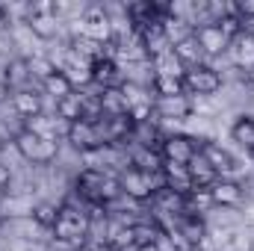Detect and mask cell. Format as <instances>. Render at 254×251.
Instances as JSON below:
<instances>
[{"mask_svg": "<svg viewBox=\"0 0 254 251\" xmlns=\"http://www.w3.org/2000/svg\"><path fill=\"white\" fill-rule=\"evenodd\" d=\"M54 240L63 243V246H83L86 237H89V213L80 210L77 204H60V213H57V222L51 228Z\"/></svg>", "mask_w": 254, "mask_h": 251, "instance_id": "1", "label": "cell"}, {"mask_svg": "<svg viewBox=\"0 0 254 251\" xmlns=\"http://www.w3.org/2000/svg\"><path fill=\"white\" fill-rule=\"evenodd\" d=\"M15 151L30 163V166H51L57 157H60V139H51V136H39L27 127H21L12 139Z\"/></svg>", "mask_w": 254, "mask_h": 251, "instance_id": "2", "label": "cell"}, {"mask_svg": "<svg viewBox=\"0 0 254 251\" xmlns=\"http://www.w3.org/2000/svg\"><path fill=\"white\" fill-rule=\"evenodd\" d=\"M119 189L130 201H154V195L163 189V178L151 175V172H142L136 166H127L119 175Z\"/></svg>", "mask_w": 254, "mask_h": 251, "instance_id": "3", "label": "cell"}, {"mask_svg": "<svg viewBox=\"0 0 254 251\" xmlns=\"http://www.w3.org/2000/svg\"><path fill=\"white\" fill-rule=\"evenodd\" d=\"M65 142L80 151V154H92V151H101L107 148V139H104V127H101V119L98 122H74V125L65 127Z\"/></svg>", "mask_w": 254, "mask_h": 251, "instance_id": "4", "label": "cell"}, {"mask_svg": "<svg viewBox=\"0 0 254 251\" xmlns=\"http://www.w3.org/2000/svg\"><path fill=\"white\" fill-rule=\"evenodd\" d=\"M225 77L213 68V65H195V68H187L184 71V89L187 95H198V98H213L219 89H222Z\"/></svg>", "mask_w": 254, "mask_h": 251, "instance_id": "5", "label": "cell"}, {"mask_svg": "<svg viewBox=\"0 0 254 251\" xmlns=\"http://www.w3.org/2000/svg\"><path fill=\"white\" fill-rule=\"evenodd\" d=\"M198 139H192L187 133H169L160 139V157L163 163H175V166H190L198 157Z\"/></svg>", "mask_w": 254, "mask_h": 251, "instance_id": "6", "label": "cell"}, {"mask_svg": "<svg viewBox=\"0 0 254 251\" xmlns=\"http://www.w3.org/2000/svg\"><path fill=\"white\" fill-rule=\"evenodd\" d=\"M27 30L42 39V42H51L57 33H60V15H57V3H33L30 12H27Z\"/></svg>", "mask_w": 254, "mask_h": 251, "instance_id": "7", "label": "cell"}, {"mask_svg": "<svg viewBox=\"0 0 254 251\" xmlns=\"http://www.w3.org/2000/svg\"><path fill=\"white\" fill-rule=\"evenodd\" d=\"M192 36H195L198 48L204 51V57H225V54H228L231 36L225 33L222 24H216V21H201V24L192 27Z\"/></svg>", "mask_w": 254, "mask_h": 251, "instance_id": "8", "label": "cell"}, {"mask_svg": "<svg viewBox=\"0 0 254 251\" xmlns=\"http://www.w3.org/2000/svg\"><path fill=\"white\" fill-rule=\"evenodd\" d=\"M80 36L98 42V45H110L113 42V21L104 9H89L83 18H80Z\"/></svg>", "mask_w": 254, "mask_h": 251, "instance_id": "9", "label": "cell"}, {"mask_svg": "<svg viewBox=\"0 0 254 251\" xmlns=\"http://www.w3.org/2000/svg\"><path fill=\"white\" fill-rule=\"evenodd\" d=\"M207 195H210L213 207L237 210V207L243 204V198H246V189H243V184H237V181H231V178H219L213 187L207 189Z\"/></svg>", "mask_w": 254, "mask_h": 251, "instance_id": "10", "label": "cell"}, {"mask_svg": "<svg viewBox=\"0 0 254 251\" xmlns=\"http://www.w3.org/2000/svg\"><path fill=\"white\" fill-rule=\"evenodd\" d=\"M12 113L18 116V119H24V122H30V119H36V116H42L45 113V104H42V92L39 89H18V92H12Z\"/></svg>", "mask_w": 254, "mask_h": 251, "instance_id": "11", "label": "cell"}, {"mask_svg": "<svg viewBox=\"0 0 254 251\" xmlns=\"http://www.w3.org/2000/svg\"><path fill=\"white\" fill-rule=\"evenodd\" d=\"M198 154L210 163V169L219 175V178H228L231 172H234V154L228 151V148H222L219 142H213V139H204L201 142V148H198Z\"/></svg>", "mask_w": 254, "mask_h": 251, "instance_id": "12", "label": "cell"}, {"mask_svg": "<svg viewBox=\"0 0 254 251\" xmlns=\"http://www.w3.org/2000/svg\"><path fill=\"white\" fill-rule=\"evenodd\" d=\"M228 60L237 65L240 71L254 74V39L246 30H240V33L231 39V45H228Z\"/></svg>", "mask_w": 254, "mask_h": 251, "instance_id": "13", "label": "cell"}, {"mask_svg": "<svg viewBox=\"0 0 254 251\" xmlns=\"http://www.w3.org/2000/svg\"><path fill=\"white\" fill-rule=\"evenodd\" d=\"M92 83L98 89H113V86H122L125 83L122 80V68H119L113 54H104V57H98L92 63Z\"/></svg>", "mask_w": 254, "mask_h": 251, "instance_id": "14", "label": "cell"}, {"mask_svg": "<svg viewBox=\"0 0 254 251\" xmlns=\"http://www.w3.org/2000/svg\"><path fill=\"white\" fill-rule=\"evenodd\" d=\"M30 80H33V74H30V60L27 57H15V60L6 63V68H3V86L6 89H12V92L27 89Z\"/></svg>", "mask_w": 254, "mask_h": 251, "instance_id": "15", "label": "cell"}, {"mask_svg": "<svg viewBox=\"0 0 254 251\" xmlns=\"http://www.w3.org/2000/svg\"><path fill=\"white\" fill-rule=\"evenodd\" d=\"M195 113L190 95H181V98H157L154 101V116L160 119H190Z\"/></svg>", "mask_w": 254, "mask_h": 251, "instance_id": "16", "label": "cell"}, {"mask_svg": "<svg viewBox=\"0 0 254 251\" xmlns=\"http://www.w3.org/2000/svg\"><path fill=\"white\" fill-rule=\"evenodd\" d=\"M160 178H163V187L172 189V192H178V195H184V198L192 192V181H190V172H187V166L163 163V172H160Z\"/></svg>", "mask_w": 254, "mask_h": 251, "instance_id": "17", "label": "cell"}, {"mask_svg": "<svg viewBox=\"0 0 254 251\" xmlns=\"http://www.w3.org/2000/svg\"><path fill=\"white\" fill-rule=\"evenodd\" d=\"M54 116H57L65 127L74 125V122H83V119H86L83 92H74V95H68V98H63V101H57V104H54Z\"/></svg>", "mask_w": 254, "mask_h": 251, "instance_id": "18", "label": "cell"}, {"mask_svg": "<svg viewBox=\"0 0 254 251\" xmlns=\"http://www.w3.org/2000/svg\"><path fill=\"white\" fill-rule=\"evenodd\" d=\"M172 54H175V60L184 65V71L187 68H195V65H201L204 60V51L198 48V42H195V36H184V39H178L175 45H172Z\"/></svg>", "mask_w": 254, "mask_h": 251, "instance_id": "19", "label": "cell"}, {"mask_svg": "<svg viewBox=\"0 0 254 251\" xmlns=\"http://www.w3.org/2000/svg\"><path fill=\"white\" fill-rule=\"evenodd\" d=\"M74 92H77V86H74V80L65 74L63 68H57L48 80H42V95H51L54 104L63 101V98H68V95H74Z\"/></svg>", "mask_w": 254, "mask_h": 251, "instance_id": "20", "label": "cell"}, {"mask_svg": "<svg viewBox=\"0 0 254 251\" xmlns=\"http://www.w3.org/2000/svg\"><path fill=\"white\" fill-rule=\"evenodd\" d=\"M98 101H101V116H113V119H116V116H127V110H130L122 86L101 89V92H98Z\"/></svg>", "mask_w": 254, "mask_h": 251, "instance_id": "21", "label": "cell"}, {"mask_svg": "<svg viewBox=\"0 0 254 251\" xmlns=\"http://www.w3.org/2000/svg\"><path fill=\"white\" fill-rule=\"evenodd\" d=\"M187 172H190V181H192V189H201V192H207V189L213 187L216 181H219V175L210 169V163L198 154L195 160H192L190 166H187Z\"/></svg>", "mask_w": 254, "mask_h": 251, "instance_id": "22", "label": "cell"}, {"mask_svg": "<svg viewBox=\"0 0 254 251\" xmlns=\"http://www.w3.org/2000/svg\"><path fill=\"white\" fill-rule=\"evenodd\" d=\"M231 139L243 148V151H254V116H240L231 125Z\"/></svg>", "mask_w": 254, "mask_h": 251, "instance_id": "23", "label": "cell"}, {"mask_svg": "<svg viewBox=\"0 0 254 251\" xmlns=\"http://www.w3.org/2000/svg\"><path fill=\"white\" fill-rule=\"evenodd\" d=\"M151 89H154V95H157V98H181V95H187V89H184V77L154 74Z\"/></svg>", "mask_w": 254, "mask_h": 251, "instance_id": "24", "label": "cell"}, {"mask_svg": "<svg viewBox=\"0 0 254 251\" xmlns=\"http://www.w3.org/2000/svg\"><path fill=\"white\" fill-rule=\"evenodd\" d=\"M57 213H60V204H51V201H36V204L30 207V219H33L39 228H45V231L54 228Z\"/></svg>", "mask_w": 254, "mask_h": 251, "instance_id": "25", "label": "cell"}, {"mask_svg": "<svg viewBox=\"0 0 254 251\" xmlns=\"http://www.w3.org/2000/svg\"><path fill=\"white\" fill-rule=\"evenodd\" d=\"M160 225L157 222H133L130 225V234H133V246H139V249H145V246H154L157 243V237H160Z\"/></svg>", "mask_w": 254, "mask_h": 251, "instance_id": "26", "label": "cell"}, {"mask_svg": "<svg viewBox=\"0 0 254 251\" xmlns=\"http://www.w3.org/2000/svg\"><path fill=\"white\" fill-rule=\"evenodd\" d=\"M27 60H30V74H33V80H39V83L48 80V77L60 68L51 57H27Z\"/></svg>", "mask_w": 254, "mask_h": 251, "instance_id": "27", "label": "cell"}, {"mask_svg": "<svg viewBox=\"0 0 254 251\" xmlns=\"http://www.w3.org/2000/svg\"><path fill=\"white\" fill-rule=\"evenodd\" d=\"M237 6V15L243 18V21H252L254 18V0H240V3H234Z\"/></svg>", "mask_w": 254, "mask_h": 251, "instance_id": "28", "label": "cell"}, {"mask_svg": "<svg viewBox=\"0 0 254 251\" xmlns=\"http://www.w3.org/2000/svg\"><path fill=\"white\" fill-rule=\"evenodd\" d=\"M9 184H12V169L0 160V192H9Z\"/></svg>", "mask_w": 254, "mask_h": 251, "instance_id": "29", "label": "cell"}, {"mask_svg": "<svg viewBox=\"0 0 254 251\" xmlns=\"http://www.w3.org/2000/svg\"><path fill=\"white\" fill-rule=\"evenodd\" d=\"M9 21H12V12H9V6H6V3H0V33H6V30H9Z\"/></svg>", "mask_w": 254, "mask_h": 251, "instance_id": "30", "label": "cell"}, {"mask_svg": "<svg viewBox=\"0 0 254 251\" xmlns=\"http://www.w3.org/2000/svg\"><path fill=\"white\" fill-rule=\"evenodd\" d=\"M243 30H246V33L254 39V18H252V21H243Z\"/></svg>", "mask_w": 254, "mask_h": 251, "instance_id": "31", "label": "cell"}, {"mask_svg": "<svg viewBox=\"0 0 254 251\" xmlns=\"http://www.w3.org/2000/svg\"><path fill=\"white\" fill-rule=\"evenodd\" d=\"M68 251H95L89 243H83V246H74V249H68Z\"/></svg>", "mask_w": 254, "mask_h": 251, "instance_id": "32", "label": "cell"}, {"mask_svg": "<svg viewBox=\"0 0 254 251\" xmlns=\"http://www.w3.org/2000/svg\"><path fill=\"white\" fill-rule=\"evenodd\" d=\"M3 148H6V142H3V136H0V154H3Z\"/></svg>", "mask_w": 254, "mask_h": 251, "instance_id": "33", "label": "cell"}, {"mask_svg": "<svg viewBox=\"0 0 254 251\" xmlns=\"http://www.w3.org/2000/svg\"><path fill=\"white\" fill-rule=\"evenodd\" d=\"M249 157H252V163H254V151H252V154H249Z\"/></svg>", "mask_w": 254, "mask_h": 251, "instance_id": "34", "label": "cell"}]
</instances>
